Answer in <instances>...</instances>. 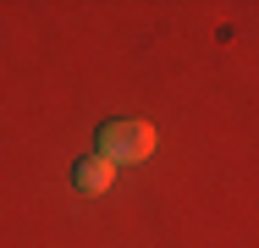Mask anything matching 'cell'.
<instances>
[{"mask_svg":"<svg viewBox=\"0 0 259 248\" xmlns=\"http://www.w3.org/2000/svg\"><path fill=\"white\" fill-rule=\"evenodd\" d=\"M94 154H105L110 166H138L155 154V127L149 121H105L94 138Z\"/></svg>","mask_w":259,"mask_h":248,"instance_id":"1","label":"cell"},{"mask_svg":"<svg viewBox=\"0 0 259 248\" xmlns=\"http://www.w3.org/2000/svg\"><path fill=\"white\" fill-rule=\"evenodd\" d=\"M72 182H77V193L94 198V193H105V188L116 182V166H110L105 154H83V160L72 166Z\"/></svg>","mask_w":259,"mask_h":248,"instance_id":"2","label":"cell"}]
</instances>
